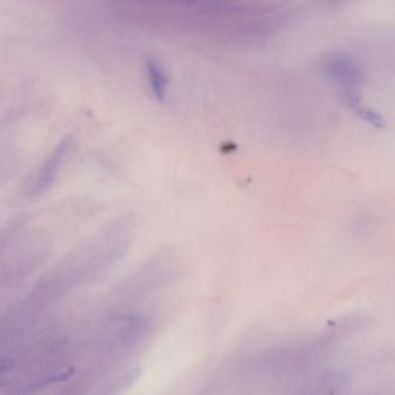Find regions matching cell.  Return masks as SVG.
<instances>
[{"label":"cell","instance_id":"cell-1","mask_svg":"<svg viewBox=\"0 0 395 395\" xmlns=\"http://www.w3.org/2000/svg\"><path fill=\"white\" fill-rule=\"evenodd\" d=\"M322 67L326 76L342 92L349 107L362 101L359 93L364 83V74L354 57L348 53H333L326 57Z\"/></svg>","mask_w":395,"mask_h":395},{"label":"cell","instance_id":"cell-2","mask_svg":"<svg viewBox=\"0 0 395 395\" xmlns=\"http://www.w3.org/2000/svg\"><path fill=\"white\" fill-rule=\"evenodd\" d=\"M71 149H72V140L70 137L65 136L63 140H60V143L57 144L53 152L50 153V156L44 161L40 174L37 176L36 182L30 192L33 196H40L53 186L57 175L62 170V166L70 154Z\"/></svg>","mask_w":395,"mask_h":395},{"label":"cell","instance_id":"cell-3","mask_svg":"<svg viewBox=\"0 0 395 395\" xmlns=\"http://www.w3.org/2000/svg\"><path fill=\"white\" fill-rule=\"evenodd\" d=\"M145 67H147V80H149V88H151L153 97L158 102L165 103L167 91L170 86L168 74L163 65L154 58H147L145 62Z\"/></svg>","mask_w":395,"mask_h":395},{"label":"cell","instance_id":"cell-4","mask_svg":"<svg viewBox=\"0 0 395 395\" xmlns=\"http://www.w3.org/2000/svg\"><path fill=\"white\" fill-rule=\"evenodd\" d=\"M356 115L364 121L366 123L371 124L375 128H382L384 126V119L380 114L377 113L375 109H372L370 107H366L364 103L357 102L354 106L350 107Z\"/></svg>","mask_w":395,"mask_h":395},{"label":"cell","instance_id":"cell-5","mask_svg":"<svg viewBox=\"0 0 395 395\" xmlns=\"http://www.w3.org/2000/svg\"><path fill=\"white\" fill-rule=\"evenodd\" d=\"M14 362L10 359H0V375H3L5 372L8 371V370L13 366Z\"/></svg>","mask_w":395,"mask_h":395}]
</instances>
